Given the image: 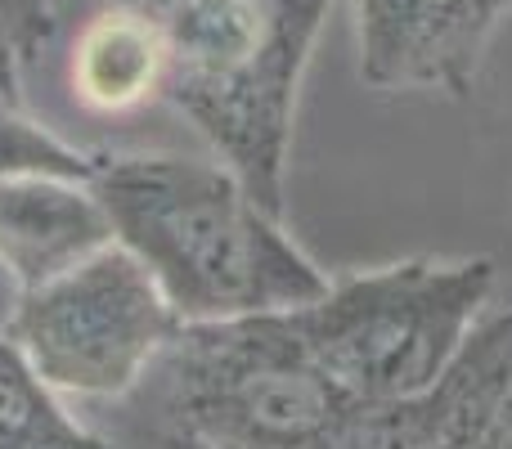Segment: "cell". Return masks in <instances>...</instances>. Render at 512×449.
<instances>
[{"mask_svg":"<svg viewBox=\"0 0 512 449\" xmlns=\"http://www.w3.org/2000/svg\"><path fill=\"white\" fill-rule=\"evenodd\" d=\"M167 449H203V445H194V441H167Z\"/></svg>","mask_w":512,"mask_h":449,"instance_id":"9a60e30c","label":"cell"},{"mask_svg":"<svg viewBox=\"0 0 512 449\" xmlns=\"http://www.w3.org/2000/svg\"><path fill=\"white\" fill-rule=\"evenodd\" d=\"M153 369L167 441L203 449H315L351 405L301 342L292 310L180 324Z\"/></svg>","mask_w":512,"mask_h":449,"instance_id":"277c9868","label":"cell"},{"mask_svg":"<svg viewBox=\"0 0 512 449\" xmlns=\"http://www.w3.org/2000/svg\"><path fill=\"white\" fill-rule=\"evenodd\" d=\"M162 41L135 9L108 5L77 36L72 50V95L95 113H131L162 99Z\"/></svg>","mask_w":512,"mask_h":449,"instance_id":"9c48e42d","label":"cell"},{"mask_svg":"<svg viewBox=\"0 0 512 449\" xmlns=\"http://www.w3.org/2000/svg\"><path fill=\"white\" fill-rule=\"evenodd\" d=\"M0 449H117L81 427L59 405L54 387L0 333Z\"/></svg>","mask_w":512,"mask_h":449,"instance_id":"30bf717a","label":"cell"},{"mask_svg":"<svg viewBox=\"0 0 512 449\" xmlns=\"http://www.w3.org/2000/svg\"><path fill=\"white\" fill-rule=\"evenodd\" d=\"M512 0H355L360 77L387 95L468 99Z\"/></svg>","mask_w":512,"mask_h":449,"instance_id":"8992f818","label":"cell"},{"mask_svg":"<svg viewBox=\"0 0 512 449\" xmlns=\"http://www.w3.org/2000/svg\"><path fill=\"white\" fill-rule=\"evenodd\" d=\"M176 333L180 315L117 238L59 279L18 292L5 324V337L54 391L90 400L135 391Z\"/></svg>","mask_w":512,"mask_h":449,"instance_id":"5b68a950","label":"cell"},{"mask_svg":"<svg viewBox=\"0 0 512 449\" xmlns=\"http://www.w3.org/2000/svg\"><path fill=\"white\" fill-rule=\"evenodd\" d=\"M23 68H27V63L18 59L14 36H9V27L0 23V90H14V95H23Z\"/></svg>","mask_w":512,"mask_h":449,"instance_id":"5bb4252c","label":"cell"},{"mask_svg":"<svg viewBox=\"0 0 512 449\" xmlns=\"http://www.w3.org/2000/svg\"><path fill=\"white\" fill-rule=\"evenodd\" d=\"M104 153H86L54 135L23 108V95L0 90V180L9 176H59V180H95Z\"/></svg>","mask_w":512,"mask_h":449,"instance_id":"8fae6325","label":"cell"},{"mask_svg":"<svg viewBox=\"0 0 512 449\" xmlns=\"http://www.w3.org/2000/svg\"><path fill=\"white\" fill-rule=\"evenodd\" d=\"M162 41V99L283 216L297 99L333 0H113Z\"/></svg>","mask_w":512,"mask_h":449,"instance_id":"7a4b0ae2","label":"cell"},{"mask_svg":"<svg viewBox=\"0 0 512 449\" xmlns=\"http://www.w3.org/2000/svg\"><path fill=\"white\" fill-rule=\"evenodd\" d=\"M512 382V310L477 324L459 360L400 400H351L315 449H472Z\"/></svg>","mask_w":512,"mask_h":449,"instance_id":"52a82bcc","label":"cell"},{"mask_svg":"<svg viewBox=\"0 0 512 449\" xmlns=\"http://www.w3.org/2000/svg\"><path fill=\"white\" fill-rule=\"evenodd\" d=\"M472 449H512V382H508L504 396H499L495 414L486 418V427L477 432Z\"/></svg>","mask_w":512,"mask_h":449,"instance_id":"4fadbf2b","label":"cell"},{"mask_svg":"<svg viewBox=\"0 0 512 449\" xmlns=\"http://www.w3.org/2000/svg\"><path fill=\"white\" fill-rule=\"evenodd\" d=\"M90 189L113 238L153 274L180 324L283 315L328 288L283 216L256 203L221 158L104 153Z\"/></svg>","mask_w":512,"mask_h":449,"instance_id":"6da1fadb","label":"cell"},{"mask_svg":"<svg viewBox=\"0 0 512 449\" xmlns=\"http://www.w3.org/2000/svg\"><path fill=\"white\" fill-rule=\"evenodd\" d=\"M108 243L113 225L86 180H0V274L14 283V292L59 279Z\"/></svg>","mask_w":512,"mask_h":449,"instance_id":"ba28073f","label":"cell"},{"mask_svg":"<svg viewBox=\"0 0 512 449\" xmlns=\"http://www.w3.org/2000/svg\"><path fill=\"white\" fill-rule=\"evenodd\" d=\"M0 23L18 45V59L32 63L50 50L59 32V0H0Z\"/></svg>","mask_w":512,"mask_h":449,"instance_id":"7c38bea8","label":"cell"},{"mask_svg":"<svg viewBox=\"0 0 512 449\" xmlns=\"http://www.w3.org/2000/svg\"><path fill=\"white\" fill-rule=\"evenodd\" d=\"M490 297V256H409L328 279L324 297L292 310V324L346 400H400L459 360Z\"/></svg>","mask_w":512,"mask_h":449,"instance_id":"3957f363","label":"cell"}]
</instances>
